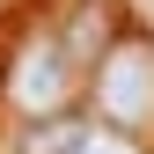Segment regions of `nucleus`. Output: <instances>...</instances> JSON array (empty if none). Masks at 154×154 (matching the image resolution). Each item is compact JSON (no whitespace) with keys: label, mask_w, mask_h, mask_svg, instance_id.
I'll return each mask as SVG.
<instances>
[{"label":"nucleus","mask_w":154,"mask_h":154,"mask_svg":"<svg viewBox=\"0 0 154 154\" xmlns=\"http://www.w3.org/2000/svg\"><path fill=\"white\" fill-rule=\"evenodd\" d=\"M81 110L110 132H147L154 125V37L125 29L118 44L95 59L88 88H81Z\"/></svg>","instance_id":"obj_1"},{"label":"nucleus","mask_w":154,"mask_h":154,"mask_svg":"<svg viewBox=\"0 0 154 154\" xmlns=\"http://www.w3.org/2000/svg\"><path fill=\"white\" fill-rule=\"evenodd\" d=\"M8 103H15V118L22 125H44V118H66V110H81V88H88V73L73 66V51L59 44V29H37L15 44V59H8Z\"/></svg>","instance_id":"obj_2"},{"label":"nucleus","mask_w":154,"mask_h":154,"mask_svg":"<svg viewBox=\"0 0 154 154\" xmlns=\"http://www.w3.org/2000/svg\"><path fill=\"white\" fill-rule=\"evenodd\" d=\"M51 29H59V44L73 51V66L95 73V59H103V51L118 44L132 22H125V8H118V0H66V15H59Z\"/></svg>","instance_id":"obj_3"},{"label":"nucleus","mask_w":154,"mask_h":154,"mask_svg":"<svg viewBox=\"0 0 154 154\" xmlns=\"http://www.w3.org/2000/svg\"><path fill=\"white\" fill-rule=\"evenodd\" d=\"M88 132V110H66V118H44V125H22L15 132V154H73Z\"/></svg>","instance_id":"obj_4"},{"label":"nucleus","mask_w":154,"mask_h":154,"mask_svg":"<svg viewBox=\"0 0 154 154\" xmlns=\"http://www.w3.org/2000/svg\"><path fill=\"white\" fill-rule=\"evenodd\" d=\"M73 154H147V147H140V132H110V125L88 118V132H81V147H73Z\"/></svg>","instance_id":"obj_5"}]
</instances>
